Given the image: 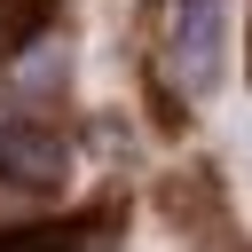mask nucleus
<instances>
[{"mask_svg": "<svg viewBox=\"0 0 252 252\" xmlns=\"http://www.w3.org/2000/svg\"><path fill=\"white\" fill-rule=\"evenodd\" d=\"M63 173H71L63 134L24 126V118H8V126H0V181H8V189H63Z\"/></svg>", "mask_w": 252, "mask_h": 252, "instance_id": "f257e3e1", "label": "nucleus"}, {"mask_svg": "<svg viewBox=\"0 0 252 252\" xmlns=\"http://www.w3.org/2000/svg\"><path fill=\"white\" fill-rule=\"evenodd\" d=\"M0 252H71V236L63 228H16V236H0Z\"/></svg>", "mask_w": 252, "mask_h": 252, "instance_id": "7ed1b4c3", "label": "nucleus"}, {"mask_svg": "<svg viewBox=\"0 0 252 252\" xmlns=\"http://www.w3.org/2000/svg\"><path fill=\"white\" fill-rule=\"evenodd\" d=\"M213 55H220V0H173V71L189 94L213 87Z\"/></svg>", "mask_w": 252, "mask_h": 252, "instance_id": "f03ea898", "label": "nucleus"}]
</instances>
